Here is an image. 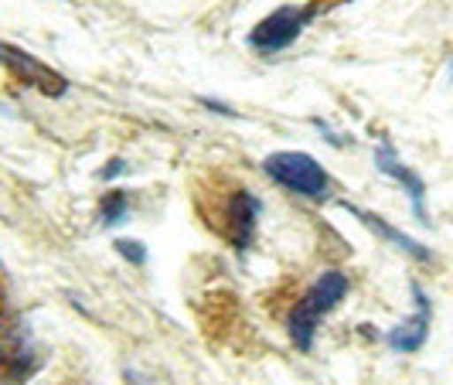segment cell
<instances>
[{"instance_id": "obj_1", "label": "cell", "mask_w": 453, "mask_h": 385, "mask_svg": "<svg viewBox=\"0 0 453 385\" xmlns=\"http://www.w3.org/2000/svg\"><path fill=\"white\" fill-rule=\"evenodd\" d=\"M351 280L341 270H324L303 290V296L294 304L290 311V320H287V331H290V341H294L300 351H311L314 348V335H318L320 320L327 318L334 307H338L344 294H348Z\"/></svg>"}, {"instance_id": "obj_2", "label": "cell", "mask_w": 453, "mask_h": 385, "mask_svg": "<svg viewBox=\"0 0 453 385\" xmlns=\"http://www.w3.org/2000/svg\"><path fill=\"white\" fill-rule=\"evenodd\" d=\"M263 171L270 174V181L300 198L324 202L331 195V174L320 167L318 158H311L303 150H276L263 160Z\"/></svg>"}, {"instance_id": "obj_3", "label": "cell", "mask_w": 453, "mask_h": 385, "mask_svg": "<svg viewBox=\"0 0 453 385\" xmlns=\"http://www.w3.org/2000/svg\"><path fill=\"white\" fill-rule=\"evenodd\" d=\"M320 14V4H283L276 7L273 14H266L263 21L250 31V48L259 55H276V51H287L296 38L303 35V27L314 21Z\"/></svg>"}, {"instance_id": "obj_4", "label": "cell", "mask_w": 453, "mask_h": 385, "mask_svg": "<svg viewBox=\"0 0 453 385\" xmlns=\"http://www.w3.org/2000/svg\"><path fill=\"white\" fill-rule=\"evenodd\" d=\"M0 65L7 68L21 86H31V89L45 92V96H62L68 89L65 75H58L51 65H45L42 58H35L31 51H21V48L0 42Z\"/></svg>"}, {"instance_id": "obj_5", "label": "cell", "mask_w": 453, "mask_h": 385, "mask_svg": "<svg viewBox=\"0 0 453 385\" xmlns=\"http://www.w3.org/2000/svg\"><path fill=\"white\" fill-rule=\"evenodd\" d=\"M412 300H416V311L409 314L406 320H399L392 331L386 335L388 348L392 351H419L426 338H430V324H433V300L426 296V290L419 287V283H412Z\"/></svg>"}, {"instance_id": "obj_6", "label": "cell", "mask_w": 453, "mask_h": 385, "mask_svg": "<svg viewBox=\"0 0 453 385\" xmlns=\"http://www.w3.org/2000/svg\"><path fill=\"white\" fill-rule=\"evenodd\" d=\"M259 212H263V204L259 198L252 195L250 188H239L226 204V235L228 243L235 246V250H250L252 235H256V226H259Z\"/></svg>"}, {"instance_id": "obj_7", "label": "cell", "mask_w": 453, "mask_h": 385, "mask_svg": "<svg viewBox=\"0 0 453 385\" xmlns=\"http://www.w3.org/2000/svg\"><path fill=\"white\" fill-rule=\"evenodd\" d=\"M375 167H379L382 174H388L392 181L403 184V188H406V195H409V202H412L416 219H419V222H430V215H426V184H423V178H419L412 167H406V164L399 160L395 147H392L388 140H382V143H379V150H375Z\"/></svg>"}, {"instance_id": "obj_8", "label": "cell", "mask_w": 453, "mask_h": 385, "mask_svg": "<svg viewBox=\"0 0 453 385\" xmlns=\"http://www.w3.org/2000/svg\"><path fill=\"white\" fill-rule=\"evenodd\" d=\"M344 208H348V212H351V215H355L362 226L372 228L375 235H382L388 246H395V250L409 252V256H412V259H419V263H430V259H433V252L426 250V246H419L416 239H409L406 232H399V228H392L388 222H382L379 215H372V212H365V208H358V204H348V202H344Z\"/></svg>"}, {"instance_id": "obj_9", "label": "cell", "mask_w": 453, "mask_h": 385, "mask_svg": "<svg viewBox=\"0 0 453 385\" xmlns=\"http://www.w3.org/2000/svg\"><path fill=\"white\" fill-rule=\"evenodd\" d=\"M127 215H130V195L127 191H106V198L99 204L103 226H119Z\"/></svg>"}, {"instance_id": "obj_10", "label": "cell", "mask_w": 453, "mask_h": 385, "mask_svg": "<svg viewBox=\"0 0 453 385\" xmlns=\"http://www.w3.org/2000/svg\"><path fill=\"white\" fill-rule=\"evenodd\" d=\"M116 252H119L123 259L136 263V266H143V259H147V250H143V243H130V239H119V243H116Z\"/></svg>"}, {"instance_id": "obj_11", "label": "cell", "mask_w": 453, "mask_h": 385, "mask_svg": "<svg viewBox=\"0 0 453 385\" xmlns=\"http://www.w3.org/2000/svg\"><path fill=\"white\" fill-rule=\"evenodd\" d=\"M134 385H150V382H143V379H134Z\"/></svg>"}]
</instances>
